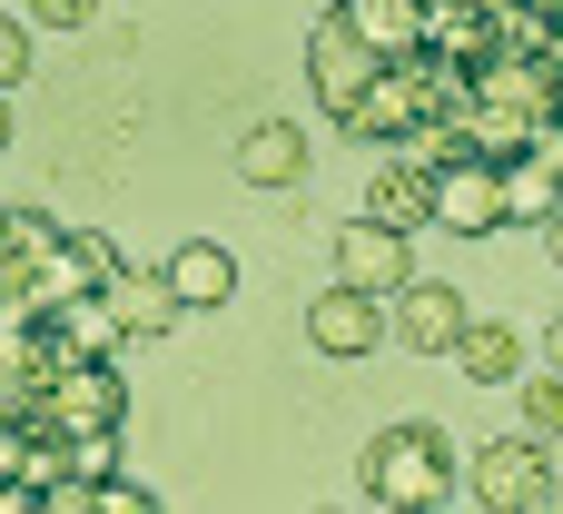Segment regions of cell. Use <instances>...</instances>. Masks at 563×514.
Listing matches in <instances>:
<instances>
[{
    "mask_svg": "<svg viewBox=\"0 0 563 514\" xmlns=\"http://www.w3.org/2000/svg\"><path fill=\"white\" fill-rule=\"evenodd\" d=\"M366 218H386V228H406V238H416V228H435V168H426L416 149H386Z\"/></svg>",
    "mask_w": 563,
    "mask_h": 514,
    "instance_id": "obj_11",
    "label": "cell"
},
{
    "mask_svg": "<svg viewBox=\"0 0 563 514\" xmlns=\"http://www.w3.org/2000/svg\"><path fill=\"white\" fill-rule=\"evenodd\" d=\"M435 228H455V238H495V228H505V168L475 158V149L435 158Z\"/></svg>",
    "mask_w": 563,
    "mask_h": 514,
    "instance_id": "obj_5",
    "label": "cell"
},
{
    "mask_svg": "<svg viewBox=\"0 0 563 514\" xmlns=\"http://www.w3.org/2000/svg\"><path fill=\"white\" fill-rule=\"evenodd\" d=\"M525 436L563 446V376H554V367H534V376H525Z\"/></svg>",
    "mask_w": 563,
    "mask_h": 514,
    "instance_id": "obj_16",
    "label": "cell"
},
{
    "mask_svg": "<svg viewBox=\"0 0 563 514\" xmlns=\"http://www.w3.org/2000/svg\"><path fill=\"white\" fill-rule=\"evenodd\" d=\"M238 178H247V188H307V139H297V119H257V129L238 139Z\"/></svg>",
    "mask_w": 563,
    "mask_h": 514,
    "instance_id": "obj_12",
    "label": "cell"
},
{
    "mask_svg": "<svg viewBox=\"0 0 563 514\" xmlns=\"http://www.w3.org/2000/svg\"><path fill=\"white\" fill-rule=\"evenodd\" d=\"M534 367H554V376H563V317L544 327V347H534Z\"/></svg>",
    "mask_w": 563,
    "mask_h": 514,
    "instance_id": "obj_21",
    "label": "cell"
},
{
    "mask_svg": "<svg viewBox=\"0 0 563 514\" xmlns=\"http://www.w3.org/2000/svg\"><path fill=\"white\" fill-rule=\"evenodd\" d=\"M336 277L396 297V287L416 277V267H406V228H386V218H346V228H336Z\"/></svg>",
    "mask_w": 563,
    "mask_h": 514,
    "instance_id": "obj_8",
    "label": "cell"
},
{
    "mask_svg": "<svg viewBox=\"0 0 563 514\" xmlns=\"http://www.w3.org/2000/svg\"><path fill=\"white\" fill-rule=\"evenodd\" d=\"M455 367H465L475 386H525V337H515V327H495V317H465Z\"/></svg>",
    "mask_w": 563,
    "mask_h": 514,
    "instance_id": "obj_14",
    "label": "cell"
},
{
    "mask_svg": "<svg viewBox=\"0 0 563 514\" xmlns=\"http://www.w3.org/2000/svg\"><path fill=\"white\" fill-rule=\"evenodd\" d=\"M544 248H554V267H563V208H554V218H544Z\"/></svg>",
    "mask_w": 563,
    "mask_h": 514,
    "instance_id": "obj_22",
    "label": "cell"
},
{
    "mask_svg": "<svg viewBox=\"0 0 563 514\" xmlns=\"http://www.w3.org/2000/svg\"><path fill=\"white\" fill-rule=\"evenodd\" d=\"M30 20L40 30H79V20H99V0H30Z\"/></svg>",
    "mask_w": 563,
    "mask_h": 514,
    "instance_id": "obj_20",
    "label": "cell"
},
{
    "mask_svg": "<svg viewBox=\"0 0 563 514\" xmlns=\"http://www.w3.org/2000/svg\"><path fill=\"white\" fill-rule=\"evenodd\" d=\"M386 327H396V347H416V357H455V337H465V297H455L445 277H406V287L386 297Z\"/></svg>",
    "mask_w": 563,
    "mask_h": 514,
    "instance_id": "obj_6",
    "label": "cell"
},
{
    "mask_svg": "<svg viewBox=\"0 0 563 514\" xmlns=\"http://www.w3.org/2000/svg\"><path fill=\"white\" fill-rule=\"evenodd\" d=\"M0 149H10V89H0Z\"/></svg>",
    "mask_w": 563,
    "mask_h": 514,
    "instance_id": "obj_23",
    "label": "cell"
},
{
    "mask_svg": "<svg viewBox=\"0 0 563 514\" xmlns=\"http://www.w3.org/2000/svg\"><path fill=\"white\" fill-rule=\"evenodd\" d=\"M554 495V456L544 436H495L465 456V505H495V514H534Z\"/></svg>",
    "mask_w": 563,
    "mask_h": 514,
    "instance_id": "obj_3",
    "label": "cell"
},
{
    "mask_svg": "<svg viewBox=\"0 0 563 514\" xmlns=\"http://www.w3.org/2000/svg\"><path fill=\"white\" fill-rule=\"evenodd\" d=\"M376 69H386V50H376V40H366V30H356L346 10H327V20L307 30V89H317V99H327L336 119H346V109H356V99L376 89Z\"/></svg>",
    "mask_w": 563,
    "mask_h": 514,
    "instance_id": "obj_4",
    "label": "cell"
},
{
    "mask_svg": "<svg viewBox=\"0 0 563 514\" xmlns=\"http://www.w3.org/2000/svg\"><path fill=\"white\" fill-rule=\"evenodd\" d=\"M563 208V129H544L515 168H505V228H544Z\"/></svg>",
    "mask_w": 563,
    "mask_h": 514,
    "instance_id": "obj_9",
    "label": "cell"
},
{
    "mask_svg": "<svg viewBox=\"0 0 563 514\" xmlns=\"http://www.w3.org/2000/svg\"><path fill=\"white\" fill-rule=\"evenodd\" d=\"M69 267H79V277H89V287H99V277H109V267H119V248H109V238H99V228H69Z\"/></svg>",
    "mask_w": 563,
    "mask_h": 514,
    "instance_id": "obj_18",
    "label": "cell"
},
{
    "mask_svg": "<svg viewBox=\"0 0 563 514\" xmlns=\"http://www.w3.org/2000/svg\"><path fill=\"white\" fill-rule=\"evenodd\" d=\"M99 297H109V317L129 327V337H168L188 307H178V287H168V267H109L99 277Z\"/></svg>",
    "mask_w": 563,
    "mask_h": 514,
    "instance_id": "obj_10",
    "label": "cell"
},
{
    "mask_svg": "<svg viewBox=\"0 0 563 514\" xmlns=\"http://www.w3.org/2000/svg\"><path fill=\"white\" fill-rule=\"evenodd\" d=\"M119 416H129V386H119L109 357H69L30 396V426H49V436H119Z\"/></svg>",
    "mask_w": 563,
    "mask_h": 514,
    "instance_id": "obj_2",
    "label": "cell"
},
{
    "mask_svg": "<svg viewBox=\"0 0 563 514\" xmlns=\"http://www.w3.org/2000/svg\"><path fill=\"white\" fill-rule=\"evenodd\" d=\"M168 287H178V307H228L238 258H228L218 238H188V248H168Z\"/></svg>",
    "mask_w": 563,
    "mask_h": 514,
    "instance_id": "obj_13",
    "label": "cell"
},
{
    "mask_svg": "<svg viewBox=\"0 0 563 514\" xmlns=\"http://www.w3.org/2000/svg\"><path fill=\"white\" fill-rule=\"evenodd\" d=\"M30 79V20H0V89Z\"/></svg>",
    "mask_w": 563,
    "mask_h": 514,
    "instance_id": "obj_19",
    "label": "cell"
},
{
    "mask_svg": "<svg viewBox=\"0 0 563 514\" xmlns=\"http://www.w3.org/2000/svg\"><path fill=\"white\" fill-rule=\"evenodd\" d=\"M336 10H346L386 59H416V50H426V0H336Z\"/></svg>",
    "mask_w": 563,
    "mask_h": 514,
    "instance_id": "obj_15",
    "label": "cell"
},
{
    "mask_svg": "<svg viewBox=\"0 0 563 514\" xmlns=\"http://www.w3.org/2000/svg\"><path fill=\"white\" fill-rule=\"evenodd\" d=\"M356 485H366V505H396V514L455 505V436L426 426V416H406V426H386V436L366 446Z\"/></svg>",
    "mask_w": 563,
    "mask_h": 514,
    "instance_id": "obj_1",
    "label": "cell"
},
{
    "mask_svg": "<svg viewBox=\"0 0 563 514\" xmlns=\"http://www.w3.org/2000/svg\"><path fill=\"white\" fill-rule=\"evenodd\" d=\"M89 514H158V495H148L139 475H99V485H89Z\"/></svg>",
    "mask_w": 563,
    "mask_h": 514,
    "instance_id": "obj_17",
    "label": "cell"
},
{
    "mask_svg": "<svg viewBox=\"0 0 563 514\" xmlns=\"http://www.w3.org/2000/svg\"><path fill=\"white\" fill-rule=\"evenodd\" d=\"M376 337H396V327H386V297H376V287H346V277H336V287L307 307V347H317V357H366Z\"/></svg>",
    "mask_w": 563,
    "mask_h": 514,
    "instance_id": "obj_7",
    "label": "cell"
}]
</instances>
